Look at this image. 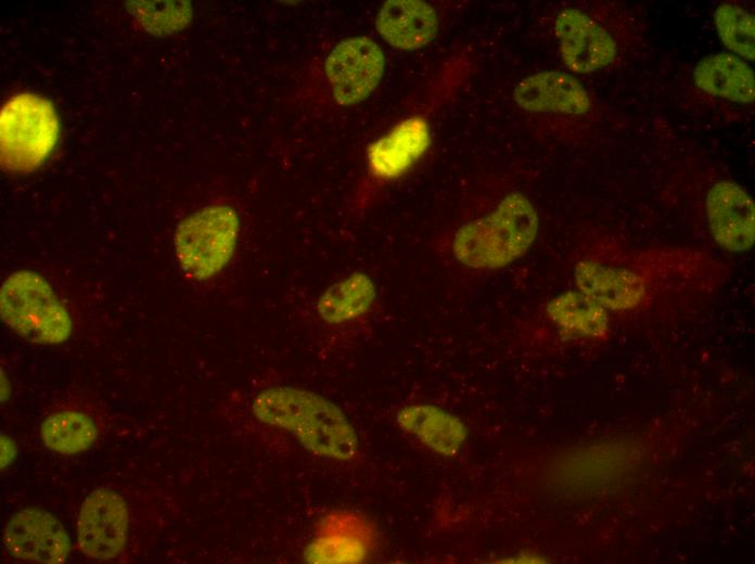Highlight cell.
Here are the masks:
<instances>
[{
	"label": "cell",
	"mask_w": 755,
	"mask_h": 564,
	"mask_svg": "<svg viewBox=\"0 0 755 564\" xmlns=\"http://www.w3.org/2000/svg\"><path fill=\"white\" fill-rule=\"evenodd\" d=\"M252 410L258 421L290 432L317 456L346 461L358 452L357 434L343 411L316 393L269 387L255 397Z\"/></svg>",
	"instance_id": "6da1fadb"
},
{
	"label": "cell",
	"mask_w": 755,
	"mask_h": 564,
	"mask_svg": "<svg viewBox=\"0 0 755 564\" xmlns=\"http://www.w3.org/2000/svg\"><path fill=\"white\" fill-rule=\"evenodd\" d=\"M539 217L522 193L506 195L488 215L458 229L452 241L455 257L474 269H498L520 258L534 243Z\"/></svg>",
	"instance_id": "7a4b0ae2"
},
{
	"label": "cell",
	"mask_w": 755,
	"mask_h": 564,
	"mask_svg": "<svg viewBox=\"0 0 755 564\" xmlns=\"http://www.w3.org/2000/svg\"><path fill=\"white\" fill-rule=\"evenodd\" d=\"M2 322L18 336L39 345L66 342L73 321L50 283L39 273L23 269L9 274L0 289Z\"/></svg>",
	"instance_id": "3957f363"
},
{
	"label": "cell",
	"mask_w": 755,
	"mask_h": 564,
	"mask_svg": "<svg viewBox=\"0 0 755 564\" xmlns=\"http://www.w3.org/2000/svg\"><path fill=\"white\" fill-rule=\"evenodd\" d=\"M60 134V119L52 103L35 93L11 98L0 115V159L2 168L28 172L53 152Z\"/></svg>",
	"instance_id": "277c9868"
},
{
	"label": "cell",
	"mask_w": 755,
	"mask_h": 564,
	"mask_svg": "<svg viewBox=\"0 0 755 564\" xmlns=\"http://www.w3.org/2000/svg\"><path fill=\"white\" fill-rule=\"evenodd\" d=\"M239 233L240 218L230 205H208L188 215L174 233L180 269L195 281L215 277L231 260Z\"/></svg>",
	"instance_id": "5b68a950"
},
{
	"label": "cell",
	"mask_w": 755,
	"mask_h": 564,
	"mask_svg": "<svg viewBox=\"0 0 755 564\" xmlns=\"http://www.w3.org/2000/svg\"><path fill=\"white\" fill-rule=\"evenodd\" d=\"M384 70L383 50L363 36L340 41L324 63L333 98L342 106H351L366 100L379 86Z\"/></svg>",
	"instance_id": "8992f818"
},
{
	"label": "cell",
	"mask_w": 755,
	"mask_h": 564,
	"mask_svg": "<svg viewBox=\"0 0 755 564\" xmlns=\"http://www.w3.org/2000/svg\"><path fill=\"white\" fill-rule=\"evenodd\" d=\"M128 531V505L118 492L100 487L85 498L77 518V544L86 556H118L126 547Z\"/></svg>",
	"instance_id": "52a82bcc"
},
{
	"label": "cell",
	"mask_w": 755,
	"mask_h": 564,
	"mask_svg": "<svg viewBox=\"0 0 755 564\" xmlns=\"http://www.w3.org/2000/svg\"><path fill=\"white\" fill-rule=\"evenodd\" d=\"M3 541L13 557L28 563L60 564L71 551V539L59 520L35 507L10 518Z\"/></svg>",
	"instance_id": "ba28073f"
},
{
	"label": "cell",
	"mask_w": 755,
	"mask_h": 564,
	"mask_svg": "<svg viewBox=\"0 0 755 564\" xmlns=\"http://www.w3.org/2000/svg\"><path fill=\"white\" fill-rule=\"evenodd\" d=\"M554 30L563 62L574 73H593L615 60L617 49L611 34L580 10H562Z\"/></svg>",
	"instance_id": "9c48e42d"
},
{
	"label": "cell",
	"mask_w": 755,
	"mask_h": 564,
	"mask_svg": "<svg viewBox=\"0 0 755 564\" xmlns=\"http://www.w3.org/2000/svg\"><path fill=\"white\" fill-rule=\"evenodd\" d=\"M706 215L711 233L722 248L740 253L753 246L755 206L738 183H715L706 197Z\"/></svg>",
	"instance_id": "30bf717a"
},
{
	"label": "cell",
	"mask_w": 755,
	"mask_h": 564,
	"mask_svg": "<svg viewBox=\"0 0 755 564\" xmlns=\"http://www.w3.org/2000/svg\"><path fill=\"white\" fill-rule=\"evenodd\" d=\"M373 537V529L363 517L332 512L319 521L305 557L312 563H358L367 557Z\"/></svg>",
	"instance_id": "8fae6325"
},
{
	"label": "cell",
	"mask_w": 755,
	"mask_h": 564,
	"mask_svg": "<svg viewBox=\"0 0 755 564\" xmlns=\"http://www.w3.org/2000/svg\"><path fill=\"white\" fill-rule=\"evenodd\" d=\"M516 104L536 113L581 115L589 111L585 87L572 75L542 70L522 79L513 91Z\"/></svg>",
	"instance_id": "7c38bea8"
},
{
	"label": "cell",
	"mask_w": 755,
	"mask_h": 564,
	"mask_svg": "<svg viewBox=\"0 0 755 564\" xmlns=\"http://www.w3.org/2000/svg\"><path fill=\"white\" fill-rule=\"evenodd\" d=\"M379 35L392 47L412 51L430 43L438 30L435 10L420 0H388L375 17Z\"/></svg>",
	"instance_id": "4fadbf2b"
},
{
	"label": "cell",
	"mask_w": 755,
	"mask_h": 564,
	"mask_svg": "<svg viewBox=\"0 0 755 564\" xmlns=\"http://www.w3.org/2000/svg\"><path fill=\"white\" fill-rule=\"evenodd\" d=\"M430 141L426 121L420 117L408 118L369 148L370 168L379 178L398 177L421 157Z\"/></svg>",
	"instance_id": "5bb4252c"
},
{
	"label": "cell",
	"mask_w": 755,
	"mask_h": 564,
	"mask_svg": "<svg viewBox=\"0 0 755 564\" xmlns=\"http://www.w3.org/2000/svg\"><path fill=\"white\" fill-rule=\"evenodd\" d=\"M396 420L405 432L446 457L457 454L468 437V428L458 416L433 405L405 407L398 411Z\"/></svg>",
	"instance_id": "9a60e30c"
},
{
	"label": "cell",
	"mask_w": 755,
	"mask_h": 564,
	"mask_svg": "<svg viewBox=\"0 0 755 564\" xmlns=\"http://www.w3.org/2000/svg\"><path fill=\"white\" fill-rule=\"evenodd\" d=\"M693 82L702 91L724 99L751 103L755 97L753 69L731 53H715L698 63Z\"/></svg>",
	"instance_id": "2e32d148"
},
{
	"label": "cell",
	"mask_w": 755,
	"mask_h": 564,
	"mask_svg": "<svg viewBox=\"0 0 755 564\" xmlns=\"http://www.w3.org/2000/svg\"><path fill=\"white\" fill-rule=\"evenodd\" d=\"M375 296V286L369 275L355 272L328 287L320 296L317 309L327 323L341 324L364 315Z\"/></svg>",
	"instance_id": "e0dca14e"
},
{
	"label": "cell",
	"mask_w": 755,
	"mask_h": 564,
	"mask_svg": "<svg viewBox=\"0 0 755 564\" xmlns=\"http://www.w3.org/2000/svg\"><path fill=\"white\" fill-rule=\"evenodd\" d=\"M43 445L60 454L88 450L98 437L93 420L78 411H62L48 416L40 426Z\"/></svg>",
	"instance_id": "ac0fdd59"
},
{
	"label": "cell",
	"mask_w": 755,
	"mask_h": 564,
	"mask_svg": "<svg viewBox=\"0 0 755 564\" xmlns=\"http://www.w3.org/2000/svg\"><path fill=\"white\" fill-rule=\"evenodd\" d=\"M551 318L565 331L580 336L597 337L604 333L605 320L593 299L566 293L550 303Z\"/></svg>",
	"instance_id": "d6986e66"
},
{
	"label": "cell",
	"mask_w": 755,
	"mask_h": 564,
	"mask_svg": "<svg viewBox=\"0 0 755 564\" xmlns=\"http://www.w3.org/2000/svg\"><path fill=\"white\" fill-rule=\"evenodd\" d=\"M127 8L146 31L157 36L181 31L193 16L189 1H131Z\"/></svg>",
	"instance_id": "ffe728a7"
},
{
	"label": "cell",
	"mask_w": 755,
	"mask_h": 564,
	"mask_svg": "<svg viewBox=\"0 0 755 564\" xmlns=\"http://www.w3.org/2000/svg\"><path fill=\"white\" fill-rule=\"evenodd\" d=\"M714 21L725 47L734 55L753 61L755 56L754 15L738 5L725 3L716 9Z\"/></svg>",
	"instance_id": "44dd1931"
},
{
	"label": "cell",
	"mask_w": 755,
	"mask_h": 564,
	"mask_svg": "<svg viewBox=\"0 0 755 564\" xmlns=\"http://www.w3.org/2000/svg\"><path fill=\"white\" fill-rule=\"evenodd\" d=\"M16 456V446L14 440L8 436L1 435V470L9 466Z\"/></svg>",
	"instance_id": "7402d4cb"
}]
</instances>
